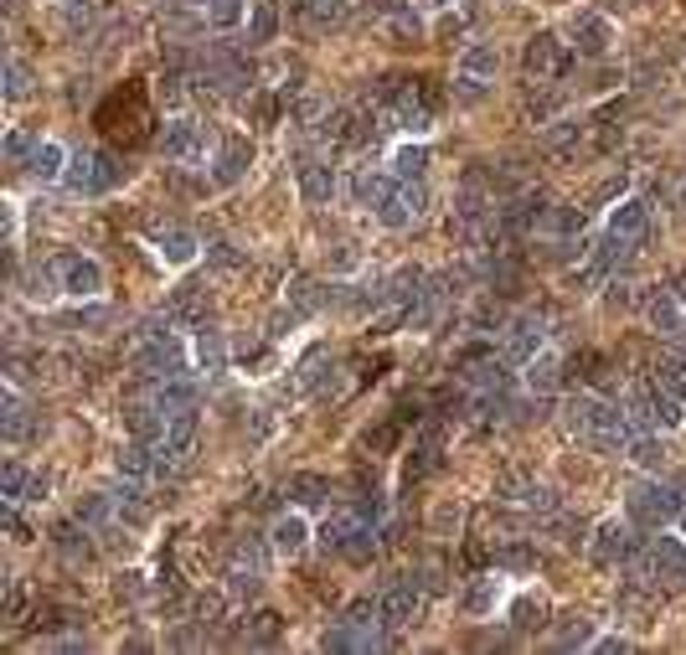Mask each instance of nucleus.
I'll list each match as a JSON object with an SVG mask.
<instances>
[{
    "mask_svg": "<svg viewBox=\"0 0 686 655\" xmlns=\"http://www.w3.org/2000/svg\"><path fill=\"white\" fill-rule=\"evenodd\" d=\"M563 423H568L573 438H584L588 449H599V454H630L635 434H645V429L630 419V408L604 403L594 392L568 398V403H563Z\"/></svg>",
    "mask_w": 686,
    "mask_h": 655,
    "instance_id": "1",
    "label": "nucleus"
},
{
    "mask_svg": "<svg viewBox=\"0 0 686 655\" xmlns=\"http://www.w3.org/2000/svg\"><path fill=\"white\" fill-rule=\"evenodd\" d=\"M367 103L387 124H398L408 135H423L439 114V88L429 84V78H383V84L372 88Z\"/></svg>",
    "mask_w": 686,
    "mask_h": 655,
    "instance_id": "2",
    "label": "nucleus"
},
{
    "mask_svg": "<svg viewBox=\"0 0 686 655\" xmlns=\"http://www.w3.org/2000/svg\"><path fill=\"white\" fill-rule=\"evenodd\" d=\"M93 124H99L103 140H114V145H124V151L145 145V140L155 135V114H151V99H145V84L114 88V93L99 103Z\"/></svg>",
    "mask_w": 686,
    "mask_h": 655,
    "instance_id": "3",
    "label": "nucleus"
},
{
    "mask_svg": "<svg viewBox=\"0 0 686 655\" xmlns=\"http://www.w3.org/2000/svg\"><path fill=\"white\" fill-rule=\"evenodd\" d=\"M392 645V635H387L383 624V604L377 599H356L341 620L325 630V651H362V655H377Z\"/></svg>",
    "mask_w": 686,
    "mask_h": 655,
    "instance_id": "4",
    "label": "nucleus"
},
{
    "mask_svg": "<svg viewBox=\"0 0 686 655\" xmlns=\"http://www.w3.org/2000/svg\"><path fill=\"white\" fill-rule=\"evenodd\" d=\"M130 356H134V371L151 377V382H161V377H186V346L170 336L161 320H145V325L134 331Z\"/></svg>",
    "mask_w": 686,
    "mask_h": 655,
    "instance_id": "5",
    "label": "nucleus"
},
{
    "mask_svg": "<svg viewBox=\"0 0 686 655\" xmlns=\"http://www.w3.org/2000/svg\"><path fill=\"white\" fill-rule=\"evenodd\" d=\"M527 237H532L542 253L568 258V253H578V237H584V212H578V207H563V202H547L532 218V233Z\"/></svg>",
    "mask_w": 686,
    "mask_h": 655,
    "instance_id": "6",
    "label": "nucleus"
},
{
    "mask_svg": "<svg viewBox=\"0 0 686 655\" xmlns=\"http://www.w3.org/2000/svg\"><path fill=\"white\" fill-rule=\"evenodd\" d=\"M496 73H501V52L490 47V42H475V47H465V57H460V73H454V103H480L496 88Z\"/></svg>",
    "mask_w": 686,
    "mask_h": 655,
    "instance_id": "7",
    "label": "nucleus"
},
{
    "mask_svg": "<svg viewBox=\"0 0 686 655\" xmlns=\"http://www.w3.org/2000/svg\"><path fill=\"white\" fill-rule=\"evenodd\" d=\"M682 490L666 486V480H640V486H630V521L635 526H645V532H661V526H671V521L682 517Z\"/></svg>",
    "mask_w": 686,
    "mask_h": 655,
    "instance_id": "8",
    "label": "nucleus"
},
{
    "mask_svg": "<svg viewBox=\"0 0 686 655\" xmlns=\"http://www.w3.org/2000/svg\"><path fill=\"white\" fill-rule=\"evenodd\" d=\"M635 578H645L651 588H682V578H686V547L676 537H655V542H645L635 553Z\"/></svg>",
    "mask_w": 686,
    "mask_h": 655,
    "instance_id": "9",
    "label": "nucleus"
},
{
    "mask_svg": "<svg viewBox=\"0 0 686 655\" xmlns=\"http://www.w3.org/2000/svg\"><path fill=\"white\" fill-rule=\"evenodd\" d=\"M119 176H124V166H119L114 155H103V151H78L63 170L67 191H78V197H103V191H114Z\"/></svg>",
    "mask_w": 686,
    "mask_h": 655,
    "instance_id": "10",
    "label": "nucleus"
},
{
    "mask_svg": "<svg viewBox=\"0 0 686 655\" xmlns=\"http://www.w3.org/2000/svg\"><path fill=\"white\" fill-rule=\"evenodd\" d=\"M222 568H228V584L237 588V593H253V588L264 584L268 573V547L258 532H243V537L228 542V557H222Z\"/></svg>",
    "mask_w": 686,
    "mask_h": 655,
    "instance_id": "11",
    "label": "nucleus"
},
{
    "mask_svg": "<svg viewBox=\"0 0 686 655\" xmlns=\"http://www.w3.org/2000/svg\"><path fill=\"white\" fill-rule=\"evenodd\" d=\"M423 593H429V588H423L419 573H398V578H387L383 593H377V604H383V624H387V630H402V624L419 620Z\"/></svg>",
    "mask_w": 686,
    "mask_h": 655,
    "instance_id": "12",
    "label": "nucleus"
},
{
    "mask_svg": "<svg viewBox=\"0 0 686 655\" xmlns=\"http://www.w3.org/2000/svg\"><path fill=\"white\" fill-rule=\"evenodd\" d=\"M630 419H635L640 429H676V423L686 419L682 392H671V387H661L651 377V382H645L635 398H630Z\"/></svg>",
    "mask_w": 686,
    "mask_h": 655,
    "instance_id": "13",
    "label": "nucleus"
},
{
    "mask_svg": "<svg viewBox=\"0 0 686 655\" xmlns=\"http://www.w3.org/2000/svg\"><path fill=\"white\" fill-rule=\"evenodd\" d=\"M573 68V52L557 42L553 32H536L521 52V73H527V84H557L563 73Z\"/></svg>",
    "mask_w": 686,
    "mask_h": 655,
    "instance_id": "14",
    "label": "nucleus"
},
{
    "mask_svg": "<svg viewBox=\"0 0 686 655\" xmlns=\"http://www.w3.org/2000/svg\"><path fill=\"white\" fill-rule=\"evenodd\" d=\"M161 151H166V160H181V166H197V160H207V151H212V130L201 124V119H166V130H161Z\"/></svg>",
    "mask_w": 686,
    "mask_h": 655,
    "instance_id": "15",
    "label": "nucleus"
},
{
    "mask_svg": "<svg viewBox=\"0 0 686 655\" xmlns=\"http://www.w3.org/2000/svg\"><path fill=\"white\" fill-rule=\"evenodd\" d=\"M588 553L599 568H630L640 553V537H635V521H604L594 542H588Z\"/></svg>",
    "mask_w": 686,
    "mask_h": 655,
    "instance_id": "16",
    "label": "nucleus"
},
{
    "mask_svg": "<svg viewBox=\"0 0 686 655\" xmlns=\"http://www.w3.org/2000/svg\"><path fill=\"white\" fill-rule=\"evenodd\" d=\"M542 346H547V320L536 315V310H527V315H511V320H506V331H501V356L511 362V367L532 362Z\"/></svg>",
    "mask_w": 686,
    "mask_h": 655,
    "instance_id": "17",
    "label": "nucleus"
},
{
    "mask_svg": "<svg viewBox=\"0 0 686 655\" xmlns=\"http://www.w3.org/2000/svg\"><path fill=\"white\" fill-rule=\"evenodd\" d=\"M52 274H57V289L73 295V300H93L103 289V269L93 258H84V253H57V258H52Z\"/></svg>",
    "mask_w": 686,
    "mask_h": 655,
    "instance_id": "18",
    "label": "nucleus"
},
{
    "mask_svg": "<svg viewBox=\"0 0 686 655\" xmlns=\"http://www.w3.org/2000/svg\"><path fill=\"white\" fill-rule=\"evenodd\" d=\"M496 496L511 506H527V511H557L553 486H542V480L527 470H506L501 480H496Z\"/></svg>",
    "mask_w": 686,
    "mask_h": 655,
    "instance_id": "19",
    "label": "nucleus"
},
{
    "mask_svg": "<svg viewBox=\"0 0 686 655\" xmlns=\"http://www.w3.org/2000/svg\"><path fill=\"white\" fill-rule=\"evenodd\" d=\"M645 320H651V331L661 341H671L676 352H686V315H682V300H676L671 289H655L651 300H645Z\"/></svg>",
    "mask_w": 686,
    "mask_h": 655,
    "instance_id": "20",
    "label": "nucleus"
},
{
    "mask_svg": "<svg viewBox=\"0 0 686 655\" xmlns=\"http://www.w3.org/2000/svg\"><path fill=\"white\" fill-rule=\"evenodd\" d=\"M439 465H444V429H439V423H423V434L413 438V454H408V465H402V480L419 486Z\"/></svg>",
    "mask_w": 686,
    "mask_h": 655,
    "instance_id": "21",
    "label": "nucleus"
},
{
    "mask_svg": "<svg viewBox=\"0 0 686 655\" xmlns=\"http://www.w3.org/2000/svg\"><path fill=\"white\" fill-rule=\"evenodd\" d=\"M295 181H300V197L310 207H325L335 197V170L331 160H316V155H295Z\"/></svg>",
    "mask_w": 686,
    "mask_h": 655,
    "instance_id": "22",
    "label": "nucleus"
},
{
    "mask_svg": "<svg viewBox=\"0 0 686 655\" xmlns=\"http://www.w3.org/2000/svg\"><path fill=\"white\" fill-rule=\"evenodd\" d=\"M423 207H429V191H423V181H398V186H392V197L377 207V218H383L387 227H408V222L423 218Z\"/></svg>",
    "mask_w": 686,
    "mask_h": 655,
    "instance_id": "23",
    "label": "nucleus"
},
{
    "mask_svg": "<svg viewBox=\"0 0 686 655\" xmlns=\"http://www.w3.org/2000/svg\"><path fill=\"white\" fill-rule=\"evenodd\" d=\"M645 233H651V202H620L615 212H609V237L615 243H630V248H640L645 243Z\"/></svg>",
    "mask_w": 686,
    "mask_h": 655,
    "instance_id": "24",
    "label": "nucleus"
},
{
    "mask_svg": "<svg viewBox=\"0 0 686 655\" xmlns=\"http://www.w3.org/2000/svg\"><path fill=\"white\" fill-rule=\"evenodd\" d=\"M166 320L170 325H186V331H207V320H212V304L201 295L197 285H181L176 295L166 300Z\"/></svg>",
    "mask_w": 686,
    "mask_h": 655,
    "instance_id": "25",
    "label": "nucleus"
},
{
    "mask_svg": "<svg viewBox=\"0 0 686 655\" xmlns=\"http://www.w3.org/2000/svg\"><path fill=\"white\" fill-rule=\"evenodd\" d=\"M0 496L5 501H42L47 496V475L32 470V465H21V459H11L5 470H0Z\"/></svg>",
    "mask_w": 686,
    "mask_h": 655,
    "instance_id": "26",
    "label": "nucleus"
},
{
    "mask_svg": "<svg viewBox=\"0 0 686 655\" xmlns=\"http://www.w3.org/2000/svg\"><path fill=\"white\" fill-rule=\"evenodd\" d=\"M248 166H253V145H248V140H243V135H222L218 166H212V181L233 186V181H243V176H248Z\"/></svg>",
    "mask_w": 686,
    "mask_h": 655,
    "instance_id": "27",
    "label": "nucleus"
},
{
    "mask_svg": "<svg viewBox=\"0 0 686 655\" xmlns=\"http://www.w3.org/2000/svg\"><path fill=\"white\" fill-rule=\"evenodd\" d=\"M609 42H615V32H609V21L599 11H578L573 16V47H578V57H604Z\"/></svg>",
    "mask_w": 686,
    "mask_h": 655,
    "instance_id": "28",
    "label": "nucleus"
},
{
    "mask_svg": "<svg viewBox=\"0 0 686 655\" xmlns=\"http://www.w3.org/2000/svg\"><path fill=\"white\" fill-rule=\"evenodd\" d=\"M0 434H5V444H26V438H36V408L26 403V398H16V392H5Z\"/></svg>",
    "mask_w": 686,
    "mask_h": 655,
    "instance_id": "29",
    "label": "nucleus"
},
{
    "mask_svg": "<svg viewBox=\"0 0 686 655\" xmlns=\"http://www.w3.org/2000/svg\"><path fill=\"white\" fill-rule=\"evenodd\" d=\"M52 542H57V553H63L67 563H88V557H93V537H88V526L78 517L63 521V526H52Z\"/></svg>",
    "mask_w": 686,
    "mask_h": 655,
    "instance_id": "30",
    "label": "nucleus"
},
{
    "mask_svg": "<svg viewBox=\"0 0 686 655\" xmlns=\"http://www.w3.org/2000/svg\"><path fill=\"white\" fill-rule=\"evenodd\" d=\"M392 186H398V176H392V170H372V166H367V170H356L352 191H356V202L377 212V207H383L387 197H392Z\"/></svg>",
    "mask_w": 686,
    "mask_h": 655,
    "instance_id": "31",
    "label": "nucleus"
},
{
    "mask_svg": "<svg viewBox=\"0 0 686 655\" xmlns=\"http://www.w3.org/2000/svg\"><path fill=\"white\" fill-rule=\"evenodd\" d=\"M557 382H563V356L542 346V352H536L532 362H527V387H532L536 398H547V392H553Z\"/></svg>",
    "mask_w": 686,
    "mask_h": 655,
    "instance_id": "32",
    "label": "nucleus"
},
{
    "mask_svg": "<svg viewBox=\"0 0 686 655\" xmlns=\"http://www.w3.org/2000/svg\"><path fill=\"white\" fill-rule=\"evenodd\" d=\"M67 160H73V155H67L63 145H52V140H42V145L32 151V160H26V170H32L36 181H57V176L67 170Z\"/></svg>",
    "mask_w": 686,
    "mask_h": 655,
    "instance_id": "33",
    "label": "nucleus"
},
{
    "mask_svg": "<svg viewBox=\"0 0 686 655\" xmlns=\"http://www.w3.org/2000/svg\"><path fill=\"white\" fill-rule=\"evenodd\" d=\"M155 248L166 253L170 264H191V258H197V233H191V227H161V233H155Z\"/></svg>",
    "mask_w": 686,
    "mask_h": 655,
    "instance_id": "34",
    "label": "nucleus"
},
{
    "mask_svg": "<svg viewBox=\"0 0 686 655\" xmlns=\"http://www.w3.org/2000/svg\"><path fill=\"white\" fill-rule=\"evenodd\" d=\"M268 542H274V547H279V553H300L305 542H310V526H305L300 517H279L274 521V526H268Z\"/></svg>",
    "mask_w": 686,
    "mask_h": 655,
    "instance_id": "35",
    "label": "nucleus"
},
{
    "mask_svg": "<svg viewBox=\"0 0 686 655\" xmlns=\"http://www.w3.org/2000/svg\"><path fill=\"white\" fill-rule=\"evenodd\" d=\"M279 630H285V624H279V614H274V609H258V614H248V620L237 624V635L248 640V645H274V640H279Z\"/></svg>",
    "mask_w": 686,
    "mask_h": 655,
    "instance_id": "36",
    "label": "nucleus"
},
{
    "mask_svg": "<svg viewBox=\"0 0 686 655\" xmlns=\"http://www.w3.org/2000/svg\"><path fill=\"white\" fill-rule=\"evenodd\" d=\"M285 496H289L295 506H325V501H331V486H325L320 475H289Z\"/></svg>",
    "mask_w": 686,
    "mask_h": 655,
    "instance_id": "37",
    "label": "nucleus"
},
{
    "mask_svg": "<svg viewBox=\"0 0 686 655\" xmlns=\"http://www.w3.org/2000/svg\"><path fill=\"white\" fill-rule=\"evenodd\" d=\"M201 11H207V26L212 32H233L243 11H248V0H201Z\"/></svg>",
    "mask_w": 686,
    "mask_h": 655,
    "instance_id": "38",
    "label": "nucleus"
},
{
    "mask_svg": "<svg viewBox=\"0 0 686 655\" xmlns=\"http://www.w3.org/2000/svg\"><path fill=\"white\" fill-rule=\"evenodd\" d=\"M222 362H228V346H222V336L207 325V331H197V367L212 377V371H222Z\"/></svg>",
    "mask_w": 686,
    "mask_h": 655,
    "instance_id": "39",
    "label": "nucleus"
},
{
    "mask_svg": "<svg viewBox=\"0 0 686 655\" xmlns=\"http://www.w3.org/2000/svg\"><path fill=\"white\" fill-rule=\"evenodd\" d=\"M423 170H429V151H423V145H402V151L392 155V176H398V181H423Z\"/></svg>",
    "mask_w": 686,
    "mask_h": 655,
    "instance_id": "40",
    "label": "nucleus"
},
{
    "mask_svg": "<svg viewBox=\"0 0 686 655\" xmlns=\"http://www.w3.org/2000/svg\"><path fill=\"white\" fill-rule=\"evenodd\" d=\"M26 93H32V68L11 52V57H5V99H26Z\"/></svg>",
    "mask_w": 686,
    "mask_h": 655,
    "instance_id": "41",
    "label": "nucleus"
},
{
    "mask_svg": "<svg viewBox=\"0 0 686 655\" xmlns=\"http://www.w3.org/2000/svg\"><path fill=\"white\" fill-rule=\"evenodd\" d=\"M63 26L73 36H84L93 26V0H63Z\"/></svg>",
    "mask_w": 686,
    "mask_h": 655,
    "instance_id": "42",
    "label": "nucleus"
},
{
    "mask_svg": "<svg viewBox=\"0 0 686 655\" xmlns=\"http://www.w3.org/2000/svg\"><path fill=\"white\" fill-rule=\"evenodd\" d=\"M496 568H511V573H527L536 563L532 547H521V542H511V547H496V557H490Z\"/></svg>",
    "mask_w": 686,
    "mask_h": 655,
    "instance_id": "43",
    "label": "nucleus"
},
{
    "mask_svg": "<svg viewBox=\"0 0 686 655\" xmlns=\"http://www.w3.org/2000/svg\"><path fill=\"white\" fill-rule=\"evenodd\" d=\"M511 624H517V630H542V624H547V609H542V599H517V609H511Z\"/></svg>",
    "mask_w": 686,
    "mask_h": 655,
    "instance_id": "44",
    "label": "nucleus"
},
{
    "mask_svg": "<svg viewBox=\"0 0 686 655\" xmlns=\"http://www.w3.org/2000/svg\"><path fill=\"white\" fill-rule=\"evenodd\" d=\"M36 145H42V140H32L26 130H11V135H5V160H11V166H26Z\"/></svg>",
    "mask_w": 686,
    "mask_h": 655,
    "instance_id": "45",
    "label": "nucleus"
},
{
    "mask_svg": "<svg viewBox=\"0 0 686 655\" xmlns=\"http://www.w3.org/2000/svg\"><path fill=\"white\" fill-rule=\"evenodd\" d=\"M274 26H279V16H274V5H268V0H258V5H253L248 42H268V36H274Z\"/></svg>",
    "mask_w": 686,
    "mask_h": 655,
    "instance_id": "46",
    "label": "nucleus"
},
{
    "mask_svg": "<svg viewBox=\"0 0 686 655\" xmlns=\"http://www.w3.org/2000/svg\"><path fill=\"white\" fill-rule=\"evenodd\" d=\"M594 640V630H588L584 614H568V620L557 624V645H588Z\"/></svg>",
    "mask_w": 686,
    "mask_h": 655,
    "instance_id": "47",
    "label": "nucleus"
},
{
    "mask_svg": "<svg viewBox=\"0 0 686 655\" xmlns=\"http://www.w3.org/2000/svg\"><path fill=\"white\" fill-rule=\"evenodd\" d=\"M207 264L218 274H233V269H243V253L228 248V243H207Z\"/></svg>",
    "mask_w": 686,
    "mask_h": 655,
    "instance_id": "48",
    "label": "nucleus"
},
{
    "mask_svg": "<svg viewBox=\"0 0 686 655\" xmlns=\"http://www.w3.org/2000/svg\"><path fill=\"white\" fill-rule=\"evenodd\" d=\"M490 604H496V588H490V584H475V588L465 593V609H469V614H486Z\"/></svg>",
    "mask_w": 686,
    "mask_h": 655,
    "instance_id": "49",
    "label": "nucleus"
},
{
    "mask_svg": "<svg viewBox=\"0 0 686 655\" xmlns=\"http://www.w3.org/2000/svg\"><path fill=\"white\" fill-rule=\"evenodd\" d=\"M557 109V93H527V114L532 119H547Z\"/></svg>",
    "mask_w": 686,
    "mask_h": 655,
    "instance_id": "50",
    "label": "nucleus"
},
{
    "mask_svg": "<svg viewBox=\"0 0 686 655\" xmlns=\"http://www.w3.org/2000/svg\"><path fill=\"white\" fill-rule=\"evenodd\" d=\"M21 609H26V588L11 578V584H5V614H11V620H21Z\"/></svg>",
    "mask_w": 686,
    "mask_h": 655,
    "instance_id": "51",
    "label": "nucleus"
},
{
    "mask_svg": "<svg viewBox=\"0 0 686 655\" xmlns=\"http://www.w3.org/2000/svg\"><path fill=\"white\" fill-rule=\"evenodd\" d=\"M201 630H176V635H170V645H176V651H186V645H201Z\"/></svg>",
    "mask_w": 686,
    "mask_h": 655,
    "instance_id": "52",
    "label": "nucleus"
},
{
    "mask_svg": "<svg viewBox=\"0 0 686 655\" xmlns=\"http://www.w3.org/2000/svg\"><path fill=\"white\" fill-rule=\"evenodd\" d=\"M444 5H450V0H408V11H419V16H434Z\"/></svg>",
    "mask_w": 686,
    "mask_h": 655,
    "instance_id": "53",
    "label": "nucleus"
},
{
    "mask_svg": "<svg viewBox=\"0 0 686 655\" xmlns=\"http://www.w3.org/2000/svg\"><path fill=\"white\" fill-rule=\"evenodd\" d=\"M671 295H676V300L686 304V274H676V279H671Z\"/></svg>",
    "mask_w": 686,
    "mask_h": 655,
    "instance_id": "54",
    "label": "nucleus"
},
{
    "mask_svg": "<svg viewBox=\"0 0 686 655\" xmlns=\"http://www.w3.org/2000/svg\"><path fill=\"white\" fill-rule=\"evenodd\" d=\"M676 521H682V526H686V506H682V517H676Z\"/></svg>",
    "mask_w": 686,
    "mask_h": 655,
    "instance_id": "55",
    "label": "nucleus"
},
{
    "mask_svg": "<svg viewBox=\"0 0 686 655\" xmlns=\"http://www.w3.org/2000/svg\"><path fill=\"white\" fill-rule=\"evenodd\" d=\"M5 5H16V0H5Z\"/></svg>",
    "mask_w": 686,
    "mask_h": 655,
    "instance_id": "56",
    "label": "nucleus"
}]
</instances>
